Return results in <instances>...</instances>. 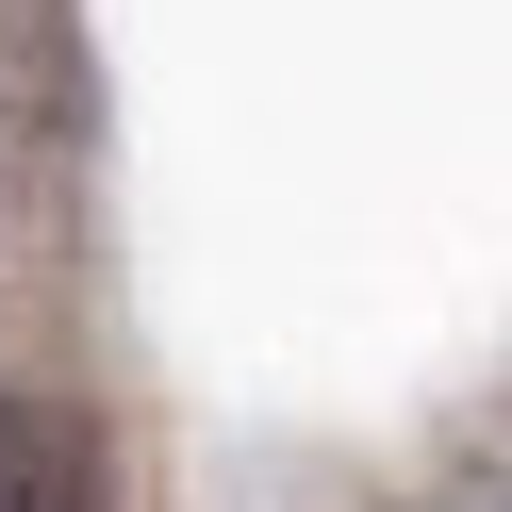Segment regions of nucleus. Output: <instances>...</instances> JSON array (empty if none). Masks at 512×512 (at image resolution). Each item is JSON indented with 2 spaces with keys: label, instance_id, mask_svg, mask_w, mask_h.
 <instances>
[{
  "label": "nucleus",
  "instance_id": "nucleus-1",
  "mask_svg": "<svg viewBox=\"0 0 512 512\" xmlns=\"http://www.w3.org/2000/svg\"><path fill=\"white\" fill-rule=\"evenodd\" d=\"M0 512H100V430L50 397H0Z\"/></svg>",
  "mask_w": 512,
  "mask_h": 512
}]
</instances>
